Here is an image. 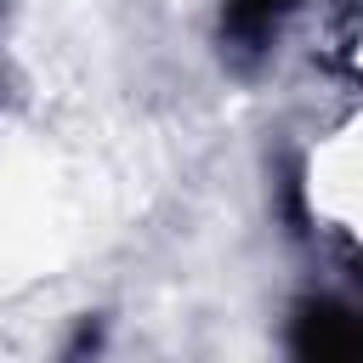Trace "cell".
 <instances>
[{"label":"cell","instance_id":"1","mask_svg":"<svg viewBox=\"0 0 363 363\" xmlns=\"http://www.w3.org/2000/svg\"><path fill=\"white\" fill-rule=\"evenodd\" d=\"M295 352H318V357H363V318L340 312V306H306L301 329H295Z\"/></svg>","mask_w":363,"mask_h":363}]
</instances>
